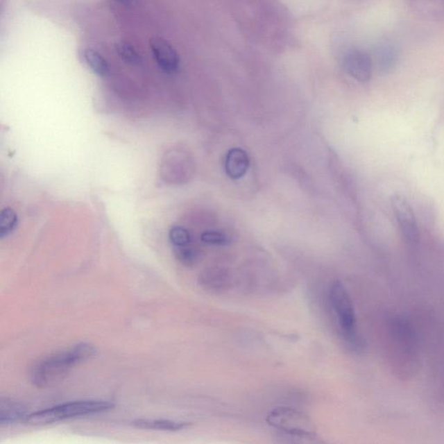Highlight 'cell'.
Returning <instances> with one entry per match:
<instances>
[{
	"label": "cell",
	"instance_id": "obj_1",
	"mask_svg": "<svg viewBox=\"0 0 444 444\" xmlns=\"http://www.w3.org/2000/svg\"><path fill=\"white\" fill-rule=\"evenodd\" d=\"M96 354L95 346L81 343L45 357L31 370V382L38 388L51 387L60 382L76 364L92 359Z\"/></svg>",
	"mask_w": 444,
	"mask_h": 444
},
{
	"label": "cell",
	"instance_id": "obj_2",
	"mask_svg": "<svg viewBox=\"0 0 444 444\" xmlns=\"http://www.w3.org/2000/svg\"><path fill=\"white\" fill-rule=\"evenodd\" d=\"M329 298L333 310L338 316L343 339L353 350H359L364 341L357 330V319L352 300L341 281H333L329 291Z\"/></svg>",
	"mask_w": 444,
	"mask_h": 444
},
{
	"label": "cell",
	"instance_id": "obj_3",
	"mask_svg": "<svg viewBox=\"0 0 444 444\" xmlns=\"http://www.w3.org/2000/svg\"><path fill=\"white\" fill-rule=\"evenodd\" d=\"M114 407L113 402L105 401L71 402L55 406V407L44 409V411L31 413L27 416L26 421L31 425H47L69 418L108 411Z\"/></svg>",
	"mask_w": 444,
	"mask_h": 444
},
{
	"label": "cell",
	"instance_id": "obj_4",
	"mask_svg": "<svg viewBox=\"0 0 444 444\" xmlns=\"http://www.w3.org/2000/svg\"><path fill=\"white\" fill-rule=\"evenodd\" d=\"M266 422L286 435L297 438L311 439L317 437L311 418L298 409L288 407L274 409L267 416Z\"/></svg>",
	"mask_w": 444,
	"mask_h": 444
},
{
	"label": "cell",
	"instance_id": "obj_5",
	"mask_svg": "<svg viewBox=\"0 0 444 444\" xmlns=\"http://www.w3.org/2000/svg\"><path fill=\"white\" fill-rule=\"evenodd\" d=\"M392 210L399 229L409 245H416L419 241V229L416 215L411 204L401 194H394L391 199Z\"/></svg>",
	"mask_w": 444,
	"mask_h": 444
},
{
	"label": "cell",
	"instance_id": "obj_6",
	"mask_svg": "<svg viewBox=\"0 0 444 444\" xmlns=\"http://www.w3.org/2000/svg\"><path fill=\"white\" fill-rule=\"evenodd\" d=\"M151 48L156 62L163 71L173 73L179 69V55L169 42L162 37H154L151 40Z\"/></svg>",
	"mask_w": 444,
	"mask_h": 444
},
{
	"label": "cell",
	"instance_id": "obj_7",
	"mask_svg": "<svg viewBox=\"0 0 444 444\" xmlns=\"http://www.w3.org/2000/svg\"><path fill=\"white\" fill-rule=\"evenodd\" d=\"M343 68L359 82H367L373 75V62L369 56L360 51H350L343 58Z\"/></svg>",
	"mask_w": 444,
	"mask_h": 444
},
{
	"label": "cell",
	"instance_id": "obj_8",
	"mask_svg": "<svg viewBox=\"0 0 444 444\" xmlns=\"http://www.w3.org/2000/svg\"><path fill=\"white\" fill-rule=\"evenodd\" d=\"M250 165L248 153L241 148H231L225 155V171L232 180H238L246 175Z\"/></svg>",
	"mask_w": 444,
	"mask_h": 444
},
{
	"label": "cell",
	"instance_id": "obj_9",
	"mask_svg": "<svg viewBox=\"0 0 444 444\" xmlns=\"http://www.w3.org/2000/svg\"><path fill=\"white\" fill-rule=\"evenodd\" d=\"M28 408L22 402L10 398H1L0 401V423L1 425H12L26 419Z\"/></svg>",
	"mask_w": 444,
	"mask_h": 444
},
{
	"label": "cell",
	"instance_id": "obj_10",
	"mask_svg": "<svg viewBox=\"0 0 444 444\" xmlns=\"http://www.w3.org/2000/svg\"><path fill=\"white\" fill-rule=\"evenodd\" d=\"M200 286L207 291L219 293L228 289L230 278L225 270L212 268L205 271L200 277Z\"/></svg>",
	"mask_w": 444,
	"mask_h": 444
},
{
	"label": "cell",
	"instance_id": "obj_11",
	"mask_svg": "<svg viewBox=\"0 0 444 444\" xmlns=\"http://www.w3.org/2000/svg\"><path fill=\"white\" fill-rule=\"evenodd\" d=\"M135 428L142 429H157L164 430V432H178L186 429L190 425L189 422H175L171 420H151L138 419L132 422Z\"/></svg>",
	"mask_w": 444,
	"mask_h": 444
},
{
	"label": "cell",
	"instance_id": "obj_12",
	"mask_svg": "<svg viewBox=\"0 0 444 444\" xmlns=\"http://www.w3.org/2000/svg\"><path fill=\"white\" fill-rule=\"evenodd\" d=\"M83 58H85L87 65L92 69V71L97 76H106L110 73V65L105 58L99 53V51L93 50V49H86L83 51Z\"/></svg>",
	"mask_w": 444,
	"mask_h": 444
},
{
	"label": "cell",
	"instance_id": "obj_13",
	"mask_svg": "<svg viewBox=\"0 0 444 444\" xmlns=\"http://www.w3.org/2000/svg\"><path fill=\"white\" fill-rule=\"evenodd\" d=\"M17 225V216L12 208L6 207L0 214V238L5 239L12 234Z\"/></svg>",
	"mask_w": 444,
	"mask_h": 444
},
{
	"label": "cell",
	"instance_id": "obj_14",
	"mask_svg": "<svg viewBox=\"0 0 444 444\" xmlns=\"http://www.w3.org/2000/svg\"><path fill=\"white\" fill-rule=\"evenodd\" d=\"M116 51L124 62L130 65H139L142 62L141 55L127 42H119L116 45Z\"/></svg>",
	"mask_w": 444,
	"mask_h": 444
},
{
	"label": "cell",
	"instance_id": "obj_15",
	"mask_svg": "<svg viewBox=\"0 0 444 444\" xmlns=\"http://www.w3.org/2000/svg\"><path fill=\"white\" fill-rule=\"evenodd\" d=\"M200 239L206 244L212 246H227L230 242L227 234L218 230L205 231L201 234Z\"/></svg>",
	"mask_w": 444,
	"mask_h": 444
},
{
	"label": "cell",
	"instance_id": "obj_16",
	"mask_svg": "<svg viewBox=\"0 0 444 444\" xmlns=\"http://www.w3.org/2000/svg\"><path fill=\"white\" fill-rule=\"evenodd\" d=\"M169 239L176 248H182L189 244L191 235L186 228L182 227H173L169 232Z\"/></svg>",
	"mask_w": 444,
	"mask_h": 444
},
{
	"label": "cell",
	"instance_id": "obj_17",
	"mask_svg": "<svg viewBox=\"0 0 444 444\" xmlns=\"http://www.w3.org/2000/svg\"><path fill=\"white\" fill-rule=\"evenodd\" d=\"M176 256L180 263L185 266H191L196 263L199 257V253L196 249L185 246L182 248H176Z\"/></svg>",
	"mask_w": 444,
	"mask_h": 444
},
{
	"label": "cell",
	"instance_id": "obj_18",
	"mask_svg": "<svg viewBox=\"0 0 444 444\" xmlns=\"http://www.w3.org/2000/svg\"><path fill=\"white\" fill-rule=\"evenodd\" d=\"M386 49L387 50L385 51L383 59H382L380 62L381 69L385 71V72L390 71L391 69L394 67L395 62L397 61V59H395V53L394 51H392V49L390 47Z\"/></svg>",
	"mask_w": 444,
	"mask_h": 444
},
{
	"label": "cell",
	"instance_id": "obj_19",
	"mask_svg": "<svg viewBox=\"0 0 444 444\" xmlns=\"http://www.w3.org/2000/svg\"><path fill=\"white\" fill-rule=\"evenodd\" d=\"M116 1L123 3L124 6H132L135 0H116Z\"/></svg>",
	"mask_w": 444,
	"mask_h": 444
}]
</instances>
